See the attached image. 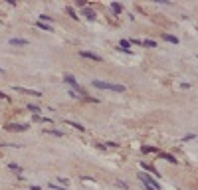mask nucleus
Here are the masks:
<instances>
[{
    "instance_id": "obj_5",
    "label": "nucleus",
    "mask_w": 198,
    "mask_h": 190,
    "mask_svg": "<svg viewBox=\"0 0 198 190\" xmlns=\"http://www.w3.org/2000/svg\"><path fill=\"white\" fill-rule=\"evenodd\" d=\"M28 127H30V125H26V123H24V125L8 123V125H6V129H8V131H18V133H22V131H28Z\"/></svg>"
},
{
    "instance_id": "obj_2",
    "label": "nucleus",
    "mask_w": 198,
    "mask_h": 190,
    "mask_svg": "<svg viewBox=\"0 0 198 190\" xmlns=\"http://www.w3.org/2000/svg\"><path fill=\"white\" fill-rule=\"evenodd\" d=\"M137 176H139V180H141V182H147L153 190H161V184H159L157 180H153L149 174H143V172H141V174H137Z\"/></svg>"
},
{
    "instance_id": "obj_11",
    "label": "nucleus",
    "mask_w": 198,
    "mask_h": 190,
    "mask_svg": "<svg viewBox=\"0 0 198 190\" xmlns=\"http://www.w3.org/2000/svg\"><path fill=\"white\" fill-rule=\"evenodd\" d=\"M161 36H163V40L170 42V44H178V38L176 36H170V34H161Z\"/></svg>"
},
{
    "instance_id": "obj_21",
    "label": "nucleus",
    "mask_w": 198,
    "mask_h": 190,
    "mask_svg": "<svg viewBox=\"0 0 198 190\" xmlns=\"http://www.w3.org/2000/svg\"><path fill=\"white\" fill-rule=\"evenodd\" d=\"M65 12H67V14H69V16H71V18H73V20H77V18H79V16L75 14V10H73V8H71V6H67V8H65Z\"/></svg>"
},
{
    "instance_id": "obj_13",
    "label": "nucleus",
    "mask_w": 198,
    "mask_h": 190,
    "mask_svg": "<svg viewBox=\"0 0 198 190\" xmlns=\"http://www.w3.org/2000/svg\"><path fill=\"white\" fill-rule=\"evenodd\" d=\"M46 135H54V137H64V133L62 131H56V129H44Z\"/></svg>"
},
{
    "instance_id": "obj_23",
    "label": "nucleus",
    "mask_w": 198,
    "mask_h": 190,
    "mask_svg": "<svg viewBox=\"0 0 198 190\" xmlns=\"http://www.w3.org/2000/svg\"><path fill=\"white\" fill-rule=\"evenodd\" d=\"M48 186L52 188V190H65V186H58V184H52V182H50Z\"/></svg>"
},
{
    "instance_id": "obj_26",
    "label": "nucleus",
    "mask_w": 198,
    "mask_h": 190,
    "mask_svg": "<svg viewBox=\"0 0 198 190\" xmlns=\"http://www.w3.org/2000/svg\"><path fill=\"white\" fill-rule=\"evenodd\" d=\"M0 99H6V101H8V95H6V93H2V91H0Z\"/></svg>"
},
{
    "instance_id": "obj_3",
    "label": "nucleus",
    "mask_w": 198,
    "mask_h": 190,
    "mask_svg": "<svg viewBox=\"0 0 198 190\" xmlns=\"http://www.w3.org/2000/svg\"><path fill=\"white\" fill-rule=\"evenodd\" d=\"M14 91L24 93V95H32V97H42L40 91H36V89H26V87H20V85H14Z\"/></svg>"
},
{
    "instance_id": "obj_28",
    "label": "nucleus",
    "mask_w": 198,
    "mask_h": 190,
    "mask_svg": "<svg viewBox=\"0 0 198 190\" xmlns=\"http://www.w3.org/2000/svg\"><path fill=\"white\" fill-rule=\"evenodd\" d=\"M0 73H4V69H2V67H0Z\"/></svg>"
},
{
    "instance_id": "obj_24",
    "label": "nucleus",
    "mask_w": 198,
    "mask_h": 190,
    "mask_svg": "<svg viewBox=\"0 0 198 190\" xmlns=\"http://www.w3.org/2000/svg\"><path fill=\"white\" fill-rule=\"evenodd\" d=\"M75 4H77V6H81V8H85V2H83V0H75Z\"/></svg>"
},
{
    "instance_id": "obj_25",
    "label": "nucleus",
    "mask_w": 198,
    "mask_h": 190,
    "mask_svg": "<svg viewBox=\"0 0 198 190\" xmlns=\"http://www.w3.org/2000/svg\"><path fill=\"white\" fill-rule=\"evenodd\" d=\"M194 137H196V135L190 133V135H186V137H184V141H190V139H194Z\"/></svg>"
},
{
    "instance_id": "obj_9",
    "label": "nucleus",
    "mask_w": 198,
    "mask_h": 190,
    "mask_svg": "<svg viewBox=\"0 0 198 190\" xmlns=\"http://www.w3.org/2000/svg\"><path fill=\"white\" fill-rule=\"evenodd\" d=\"M141 166H143V170H151L155 176H159V170L153 166V164H149V162H141Z\"/></svg>"
},
{
    "instance_id": "obj_6",
    "label": "nucleus",
    "mask_w": 198,
    "mask_h": 190,
    "mask_svg": "<svg viewBox=\"0 0 198 190\" xmlns=\"http://www.w3.org/2000/svg\"><path fill=\"white\" fill-rule=\"evenodd\" d=\"M159 157H161V158H165L166 160V162H170V164H178V158H174V157H172V155H168V153H163V151H159Z\"/></svg>"
},
{
    "instance_id": "obj_10",
    "label": "nucleus",
    "mask_w": 198,
    "mask_h": 190,
    "mask_svg": "<svg viewBox=\"0 0 198 190\" xmlns=\"http://www.w3.org/2000/svg\"><path fill=\"white\" fill-rule=\"evenodd\" d=\"M119 50H123V52H131V42H129V40H121Z\"/></svg>"
},
{
    "instance_id": "obj_22",
    "label": "nucleus",
    "mask_w": 198,
    "mask_h": 190,
    "mask_svg": "<svg viewBox=\"0 0 198 190\" xmlns=\"http://www.w3.org/2000/svg\"><path fill=\"white\" fill-rule=\"evenodd\" d=\"M117 186H119V188H125V190H129V184H127V182H123V180H117Z\"/></svg>"
},
{
    "instance_id": "obj_8",
    "label": "nucleus",
    "mask_w": 198,
    "mask_h": 190,
    "mask_svg": "<svg viewBox=\"0 0 198 190\" xmlns=\"http://www.w3.org/2000/svg\"><path fill=\"white\" fill-rule=\"evenodd\" d=\"M10 46H30V42L24 38H10Z\"/></svg>"
},
{
    "instance_id": "obj_12",
    "label": "nucleus",
    "mask_w": 198,
    "mask_h": 190,
    "mask_svg": "<svg viewBox=\"0 0 198 190\" xmlns=\"http://www.w3.org/2000/svg\"><path fill=\"white\" fill-rule=\"evenodd\" d=\"M83 16H85L87 20H95V12L91 10V8H83Z\"/></svg>"
},
{
    "instance_id": "obj_16",
    "label": "nucleus",
    "mask_w": 198,
    "mask_h": 190,
    "mask_svg": "<svg viewBox=\"0 0 198 190\" xmlns=\"http://www.w3.org/2000/svg\"><path fill=\"white\" fill-rule=\"evenodd\" d=\"M141 46H147V48H157V42H153V40H141Z\"/></svg>"
},
{
    "instance_id": "obj_14",
    "label": "nucleus",
    "mask_w": 198,
    "mask_h": 190,
    "mask_svg": "<svg viewBox=\"0 0 198 190\" xmlns=\"http://www.w3.org/2000/svg\"><path fill=\"white\" fill-rule=\"evenodd\" d=\"M111 10L115 12V14H121V12H123V6H121L119 2H111Z\"/></svg>"
},
{
    "instance_id": "obj_20",
    "label": "nucleus",
    "mask_w": 198,
    "mask_h": 190,
    "mask_svg": "<svg viewBox=\"0 0 198 190\" xmlns=\"http://www.w3.org/2000/svg\"><path fill=\"white\" fill-rule=\"evenodd\" d=\"M143 153H145V155H151V153H159V149H155V147H143Z\"/></svg>"
},
{
    "instance_id": "obj_1",
    "label": "nucleus",
    "mask_w": 198,
    "mask_h": 190,
    "mask_svg": "<svg viewBox=\"0 0 198 190\" xmlns=\"http://www.w3.org/2000/svg\"><path fill=\"white\" fill-rule=\"evenodd\" d=\"M93 87H97V89H105V91H117V93H123V91H125L123 85L109 83V81H99V79H93Z\"/></svg>"
},
{
    "instance_id": "obj_19",
    "label": "nucleus",
    "mask_w": 198,
    "mask_h": 190,
    "mask_svg": "<svg viewBox=\"0 0 198 190\" xmlns=\"http://www.w3.org/2000/svg\"><path fill=\"white\" fill-rule=\"evenodd\" d=\"M8 168H10V170H14V172H22V166H20V164H16V162H10V164H8Z\"/></svg>"
},
{
    "instance_id": "obj_7",
    "label": "nucleus",
    "mask_w": 198,
    "mask_h": 190,
    "mask_svg": "<svg viewBox=\"0 0 198 190\" xmlns=\"http://www.w3.org/2000/svg\"><path fill=\"white\" fill-rule=\"evenodd\" d=\"M64 123H65V125H69V127H73V129H75V131H79V133H85V127H83L81 123H75V121H69V119H65Z\"/></svg>"
},
{
    "instance_id": "obj_17",
    "label": "nucleus",
    "mask_w": 198,
    "mask_h": 190,
    "mask_svg": "<svg viewBox=\"0 0 198 190\" xmlns=\"http://www.w3.org/2000/svg\"><path fill=\"white\" fill-rule=\"evenodd\" d=\"M28 111H32L34 115H40V113H42V109L38 107V105H32V103H30V105H28Z\"/></svg>"
},
{
    "instance_id": "obj_27",
    "label": "nucleus",
    "mask_w": 198,
    "mask_h": 190,
    "mask_svg": "<svg viewBox=\"0 0 198 190\" xmlns=\"http://www.w3.org/2000/svg\"><path fill=\"white\" fill-rule=\"evenodd\" d=\"M30 190H42V188H40V186H32Z\"/></svg>"
},
{
    "instance_id": "obj_4",
    "label": "nucleus",
    "mask_w": 198,
    "mask_h": 190,
    "mask_svg": "<svg viewBox=\"0 0 198 190\" xmlns=\"http://www.w3.org/2000/svg\"><path fill=\"white\" fill-rule=\"evenodd\" d=\"M79 58H85V60H91V61H101L103 58L97 56V54H93V52H79Z\"/></svg>"
},
{
    "instance_id": "obj_18",
    "label": "nucleus",
    "mask_w": 198,
    "mask_h": 190,
    "mask_svg": "<svg viewBox=\"0 0 198 190\" xmlns=\"http://www.w3.org/2000/svg\"><path fill=\"white\" fill-rule=\"evenodd\" d=\"M34 121H38V123H52V119H48V117H40V115H36V117H34Z\"/></svg>"
},
{
    "instance_id": "obj_15",
    "label": "nucleus",
    "mask_w": 198,
    "mask_h": 190,
    "mask_svg": "<svg viewBox=\"0 0 198 190\" xmlns=\"http://www.w3.org/2000/svg\"><path fill=\"white\" fill-rule=\"evenodd\" d=\"M36 26H38V28H40V30H44V32H54V28H52V26H50V24H44V22H38V24H36Z\"/></svg>"
}]
</instances>
